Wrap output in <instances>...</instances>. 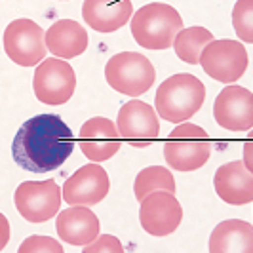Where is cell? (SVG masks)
<instances>
[{"label":"cell","instance_id":"obj_1","mask_svg":"<svg viewBox=\"0 0 253 253\" xmlns=\"http://www.w3.org/2000/svg\"><path fill=\"white\" fill-rule=\"evenodd\" d=\"M75 151V135L57 114H37L17 129L12 143L15 164L25 171L46 173L67 162Z\"/></svg>","mask_w":253,"mask_h":253},{"label":"cell","instance_id":"obj_2","mask_svg":"<svg viewBox=\"0 0 253 253\" xmlns=\"http://www.w3.org/2000/svg\"><path fill=\"white\" fill-rule=\"evenodd\" d=\"M204 101L206 86L202 80L189 73H179L166 78L158 86L154 107L160 118L173 124H181L198 113Z\"/></svg>","mask_w":253,"mask_h":253},{"label":"cell","instance_id":"obj_3","mask_svg":"<svg viewBox=\"0 0 253 253\" xmlns=\"http://www.w3.org/2000/svg\"><path fill=\"white\" fill-rule=\"evenodd\" d=\"M181 29L183 17L173 6L164 2L145 4L131 15V35L141 48L147 50L171 48Z\"/></svg>","mask_w":253,"mask_h":253},{"label":"cell","instance_id":"obj_4","mask_svg":"<svg viewBox=\"0 0 253 253\" xmlns=\"http://www.w3.org/2000/svg\"><path fill=\"white\" fill-rule=\"evenodd\" d=\"M211 154V139L204 127L181 122L164 143V158L177 171L200 169Z\"/></svg>","mask_w":253,"mask_h":253},{"label":"cell","instance_id":"obj_5","mask_svg":"<svg viewBox=\"0 0 253 253\" xmlns=\"http://www.w3.org/2000/svg\"><path fill=\"white\" fill-rule=\"evenodd\" d=\"M105 80L114 91L129 97H139L152 88L156 80V69L149 57L137 51H122L107 61Z\"/></svg>","mask_w":253,"mask_h":253},{"label":"cell","instance_id":"obj_6","mask_svg":"<svg viewBox=\"0 0 253 253\" xmlns=\"http://www.w3.org/2000/svg\"><path fill=\"white\" fill-rule=\"evenodd\" d=\"M198 63L202 65L206 75L211 76L213 80L223 84H234L248 71L250 57H248L246 46L240 40L213 38L210 44H206Z\"/></svg>","mask_w":253,"mask_h":253},{"label":"cell","instance_id":"obj_7","mask_svg":"<svg viewBox=\"0 0 253 253\" xmlns=\"http://www.w3.org/2000/svg\"><path fill=\"white\" fill-rule=\"evenodd\" d=\"M61 187L53 181H23L13 194L19 215L29 223H46L61 210Z\"/></svg>","mask_w":253,"mask_h":253},{"label":"cell","instance_id":"obj_8","mask_svg":"<svg viewBox=\"0 0 253 253\" xmlns=\"http://www.w3.org/2000/svg\"><path fill=\"white\" fill-rule=\"evenodd\" d=\"M35 95L40 103L57 107L65 105L76 89L75 69L59 57H46L37 65L33 78Z\"/></svg>","mask_w":253,"mask_h":253},{"label":"cell","instance_id":"obj_9","mask_svg":"<svg viewBox=\"0 0 253 253\" xmlns=\"http://www.w3.org/2000/svg\"><path fill=\"white\" fill-rule=\"evenodd\" d=\"M44 29L33 19H13L4 31V51L19 67H37L46 59Z\"/></svg>","mask_w":253,"mask_h":253},{"label":"cell","instance_id":"obj_10","mask_svg":"<svg viewBox=\"0 0 253 253\" xmlns=\"http://www.w3.org/2000/svg\"><path fill=\"white\" fill-rule=\"evenodd\" d=\"M116 129L120 137L127 141L133 149L149 147L160 133V120L156 109L137 97L122 105L116 116Z\"/></svg>","mask_w":253,"mask_h":253},{"label":"cell","instance_id":"obj_11","mask_svg":"<svg viewBox=\"0 0 253 253\" xmlns=\"http://www.w3.org/2000/svg\"><path fill=\"white\" fill-rule=\"evenodd\" d=\"M139 221L145 232L152 236H168L173 234L183 221V206L179 204L175 194L166 190H154L141 200Z\"/></svg>","mask_w":253,"mask_h":253},{"label":"cell","instance_id":"obj_12","mask_svg":"<svg viewBox=\"0 0 253 253\" xmlns=\"http://www.w3.org/2000/svg\"><path fill=\"white\" fill-rule=\"evenodd\" d=\"M111 190V179L99 162L82 166L65 181L61 194L69 206H95L107 198Z\"/></svg>","mask_w":253,"mask_h":253},{"label":"cell","instance_id":"obj_13","mask_svg":"<svg viewBox=\"0 0 253 253\" xmlns=\"http://www.w3.org/2000/svg\"><path fill=\"white\" fill-rule=\"evenodd\" d=\"M215 122L228 131H250L253 127V95L244 86L228 84L213 103Z\"/></svg>","mask_w":253,"mask_h":253},{"label":"cell","instance_id":"obj_14","mask_svg":"<svg viewBox=\"0 0 253 253\" xmlns=\"http://www.w3.org/2000/svg\"><path fill=\"white\" fill-rule=\"evenodd\" d=\"M78 145L88 160L105 162V160H111L120 151L122 137L113 120L105 116H93L80 127Z\"/></svg>","mask_w":253,"mask_h":253},{"label":"cell","instance_id":"obj_15","mask_svg":"<svg viewBox=\"0 0 253 253\" xmlns=\"http://www.w3.org/2000/svg\"><path fill=\"white\" fill-rule=\"evenodd\" d=\"M55 230L65 244L86 246L99 236L101 225L88 206H71L55 215Z\"/></svg>","mask_w":253,"mask_h":253},{"label":"cell","instance_id":"obj_16","mask_svg":"<svg viewBox=\"0 0 253 253\" xmlns=\"http://www.w3.org/2000/svg\"><path fill=\"white\" fill-rule=\"evenodd\" d=\"M217 196L232 206H246L253 202V177L252 171L242 160H234L217 168L213 177Z\"/></svg>","mask_w":253,"mask_h":253},{"label":"cell","instance_id":"obj_17","mask_svg":"<svg viewBox=\"0 0 253 253\" xmlns=\"http://www.w3.org/2000/svg\"><path fill=\"white\" fill-rule=\"evenodd\" d=\"M133 15L131 0H84L82 17L91 31L114 33L126 25Z\"/></svg>","mask_w":253,"mask_h":253},{"label":"cell","instance_id":"obj_18","mask_svg":"<svg viewBox=\"0 0 253 253\" xmlns=\"http://www.w3.org/2000/svg\"><path fill=\"white\" fill-rule=\"evenodd\" d=\"M44 42L50 53L59 59H75L88 50V33L75 19H59L46 31Z\"/></svg>","mask_w":253,"mask_h":253},{"label":"cell","instance_id":"obj_19","mask_svg":"<svg viewBox=\"0 0 253 253\" xmlns=\"http://www.w3.org/2000/svg\"><path fill=\"white\" fill-rule=\"evenodd\" d=\"M211 253H252L253 227L242 219H227L219 223L210 236Z\"/></svg>","mask_w":253,"mask_h":253},{"label":"cell","instance_id":"obj_20","mask_svg":"<svg viewBox=\"0 0 253 253\" xmlns=\"http://www.w3.org/2000/svg\"><path fill=\"white\" fill-rule=\"evenodd\" d=\"M213 40V35L211 31H208L206 27H189V29H181L177 33V37L173 40V48H175V53L181 61L189 65H198V59H200V53L206 48V44H210Z\"/></svg>","mask_w":253,"mask_h":253},{"label":"cell","instance_id":"obj_21","mask_svg":"<svg viewBox=\"0 0 253 253\" xmlns=\"http://www.w3.org/2000/svg\"><path fill=\"white\" fill-rule=\"evenodd\" d=\"M175 189L177 187H175L173 173L162 166H151V168L141 169L135 177V183H133V192H135V198L139 202L154 190H166V192L175 194Z\"/></svg>","mask_w":253,"mask_h":253},{"label":"cell","instance_id":"obj_22","mask_svg":"<svg viewBox=\"0 0 253 253\" xmlns=\"http://www.w3.org/2000/svg\"><path fill=\"white\" fill-rule=\"evenodd\" d=\"M253 0H236L232 10V25L242 42H253Z\"/></svg>","mask_w":253,"mask_h":253},{"label":"cell","instance_id":"obj_23","mask_svg":"<svg viewBox=\"0 0 253 253\" xmlns=\"http://www.w3.org/2000/svg\"><path fill=\"white\" fill-rule=\"evenodd\" d=\"M19 253H63V246L50 236H29L19 246Z\"/></svg>","mask_w":253,"mask_h":253},{"label":"cell","instance_id":"obj_24","mask_svg":"<svg viewBox=\"0 0 253 253\" xmlns=\"http://www.w3.org/2000/svg\"><path fill=\"white\" fill-rule=\"evenodd\" d=\"M84 253H124V246L113 234H99L93 242L84 246Z\"/></svg>","mask_w":253,"mask_h":253},{"label":"cell","instance_id":"obj_25","mask_svg":"<svg viewBox=\"0 0 253 253\" xmlns=\"http://www.w3.org/2000/svg\"><path fill=\"white\" fill-rule=\"evenodd\" d=\"M8 242H10V221L4 213H0V252L8 246Z\"/></svg>","mask_w":253,"mask_h":253},{"label":"cell","instance_id":"obj_26","mask_svg":"<svg viewBox=\"0 0 253 253\" xmlns=\"http://www.w3.org/2000/svg\"><path fill=\"white\" fill-rule=\"evenodd\" d=\"M252 147H253V141H252V135H250V139L246 141V145H244V151L246 152H244V160H242L250 171L253 169L252 168Z\"/></svg>","mask_w":253,"mask_h":253}]
</instances>
